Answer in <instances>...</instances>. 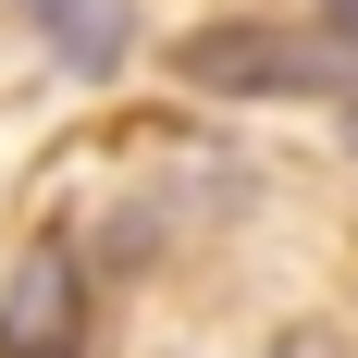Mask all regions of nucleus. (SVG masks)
I'll use <instances>...</instances> for the list:
<instances>
[{
    "instance_id": "f257e3e1",
    "label": "nucleus",
    "mask_w": 358,
    "mask_h": 358,
    "mask_svg": "<svg viewBox=\"0 0 358 358\" xmlns=\"http://www.w3.org/2000/svg\"><path fill=\"white\" fill-rule=\"evenodd\" d=\"M173 74L210 87V99H296V87H346L358 62L334 37H309V25H198L173 50Z\"/></svg>"
},
{
    "instance_id": "f03ea898",
    "label": "nucleus",
    "mask_w": 358,
    "mask_h": 358,
    "mask_svg": "<svg viewBox=\"0 0 358 358\" xmlns=\"http://www.w3.org/2000/svg\"><path fill=\"white\" fill-rule=\"evenodd\" d=\"M74 334H87L74 259H62V248H37L25 272H13V296H0V358H74Z\"/></svg>"
},
{
    "instance_id": "7ed1b4c3",
    "label": "nucleus",
    "mask_w": 358,
    "mask_h": 358,
    "mask_svg": "<svg viewBox=\"0 0 358 358\" xmlns=\"http://www.w3.org/2000/svg\"><path fill=\"white\" fill-rule=\"evenodd\" d=\"M25 25L50 37L74 74H111V62H124V37H136V0H25Z\"/></svg>"
},
{
    "instance_id": "20e7f679",
    "label": "nucleus",
    "mask_w": 358,
    "mask_h": 358,
    "mask_svg": "<svg viewBox=\"0 0 358 358\" xmlns=\"http://www.w3.org/2000/svg\"><path fill=\"white\" fill-rule=\"evenodd\" d=\"M346 161H358V111H346Z\"/></svg>"
}]
</instances>
